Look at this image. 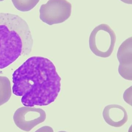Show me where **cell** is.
I'll use <instances>...</instances> for the list:
<instances>
[{
    "instance_id": "6da1fadb",
    "label": "cell",
    "mask_w": 132,
    "mask_h": 132,
    "mask_svg": "<svg viewBox=\"0 0 132 132\" xmlns=\"http://www.w3.org/2000/svg\"><path fill=\"white\" fill-rule=\"evenodd\" d=\"M12 90L21 97L26 107L46 106L55 101L61 90L62 79L52 62L45 57L32 56L12 74Z\"/></svg>"
},
{
    "instance_id": "7a4b0ae2",
    "label": "cell",
    "mask_w": 132,
    "mask_h": 132,
    "mask_svg": "<svg viewBox=\"0 0 132 132\" xmlns=\"http://www.w3.org/2000/svg\"><path fill=\"white\" fill-rule=\"evenodd\" d=\"M33 45L30 29L25 20L16 15L0 13V69L20 56L29 55Z\"/></svg>"
},
{
    "instance_id": "3957f363",
    "label": "cell",
    "mask_w": 132,
    "mask_h": 132,
    "mask_svg": "<svg viewBox=\"0 0 132 132\" xmlns=\"http://www.w3.org/2000/svg\"><path fill=\"white\" fill-rule=\"evenodd\" d=\"M116 41L115 32L109 25L102 24L95 27L89 37L90 49L94 55L102 58L111 56Z\"/></svg>"
},
{
    "instance_id": "277c9868",
    "label": "cell",
    "mask_w": 132,
    "mask_h": 132,
    "mask_svg": "<svg viewBox=\"0 0 132 132\" xmlns=\"http://www.w3.org/2000/svg\"><path fill=\"white\" fill-rule=\"evenodd\" d=\"M72 4L67 0H49L40 9V18L49 25L60 24L70 17Z\"/></svg>"
},
{
    "instance_id": "5b68a950",
    "label": "cell",
    "mask_w": 132,
    "mask_h": 132,
    "mask_svg": "<svg viewBox=\"0 0 132 132\" xmlns=\"http://www.w3.org/2000/svg\"><path fill=\"white\" fill-rule=\"evenodd\" d=\"M46 118V114L42 109L26 106L18 109L13 116L16 126L26 132L43 122Z\"/></svg>"
},
{
    "instance_id": "8992f818",
    "label": "cell",
    "mask_w": 132,
    "mask_h": 132,
    "mask_svg": "<svg viewBox=\"0 0 132 132\" xmlns=\"http://www.w3.org/2000/svg\"><path fill=\"white\" fill-rule=\"evenodd\" d=\"M117 57L119 63V74L123 78L132 80V37L126 39L119 46Z\"/></svg>"
},
{
    "instance_id": "52a82bcc",
    "label": "cell",
    "mask_w": 132,
    "mask_h": 132,
    "mask_svg": "<svg viewBox=\"0 0 132 132\" xmlns=\"http://www.w3.org/2000/svg\"><path fill=\"white\" fill-rule=\"evenodd\" d=\"M103 118L107 124L115 128L122 127L127 122L128 115L126 109L118 104H110L105 107Z\"/></svg>"
},
{
    "instance_id": "ba28073f",
    "label": "cell",
    "mask_w": 132,
    "mask_h": 132,
    "mask_svg": "<svg viewBox=\"0 0 132 132\" xmlns=\"http://www.w3.org/2000/svg\"><path fill=\"white\" fill-rule=\"evenodd\" d=\"M12 88L10 80L7 77L0 75V106L11 98Z\"/></svg>"
},
{
    "instance_id": "9c48e42d",
    "label": "cell",
    "mask_w": 132,
    "mask_h": 132,
    "mask_svg": "<svg viewBox=\"0 0 132 132\" xmlns=\"http://www.w3.org/2000/svg\"><path fill=\"white\" fill-rule=\"evenodd\" d=\"M16 9L22 12H27L33 8L40 0H11Z\"/></svg>"
},
{
    "instance_id": "30bf717a",
    "label": "cell",
    "mask_w": 132,
    "mask_h": 132,
    "mask_svg": "<svg viewBox=\"0 0 132 132\" xmlns=\"http://www.w3.org/2000/svg\"><path fill=\"white\" fill-rule=\"evenodd\" d=\"M132 86L127 88L124 92L123 98L125 102L132 105Z\"/></svg>"
},
{
    "instance_id": "8fae6325",
    "label": "cell",
    "mask_w": 132,
    "mask_h": 132,
    "mask_svg": "<svg viewBox=\"0 0 132 132\" xmlns=\"http://www.w3.org/2000/svg\"><path fill=\"white\" fill-rule=\"evenodd\" d=\"M35 132H53V130L50 126H44L39 129Z\"/></svg>"
},
{
    "instance_id": "7c38bea8",
    "label": "cell",
    "mask_w": 132,
    "mask_h": 132,
    "mask_svg": "<svg viewBox=\"0 0 132 132\" xmlns=\"http://www.w3.org/2000/svg\"><path fill=\"white\" fill-rule=\"evenodd\" d=\"M120 1L125 4H132V0H120Z\"/></svg>"
},
{
    "instance_id": "4fadbf2b",
    "label": "cell",
    "mask_w": 132,
    "mask_h": 132,
    "mask_svg": "<svg viewBox=\"0 0 132 132\" xmlns=\"http://www.w3.org/2000/svg\"><path fill=\"white\" fill-rule=\"evenodd\" d=\"M58 132H67L66 131H59Z\"/></svg>"
},
{
    "instance_id": "5bb4252c",
    "label": "cell",
    "mask_w": 132,
    "mask_h": 132,
    "mask_svg": "<svg viewBox=\"0 0 132 132\" xmlns=\"http://www.w3.org/2000/svg\"><path fill=\"white\" fill-rule=\"evenodd\" d=\"M4 0H0V2L2 1H4Z\"/></svg>"
}]
</instances>
